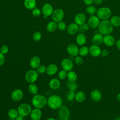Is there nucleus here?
<instances>
[{"mask_svg":"<svg viewBox=\"0 0 120 120\" xmlns=\"http://www.w3.org/2000/svg\"><path fill=\"white\" fill-rule=\"evenodd\" d=\"M47 105L52 109H58L62 106V98L58 95H52L47 99Z\"/></svg>","mask_w":120,"mask_h":120,"instance_id":"nucleus-1","label":"nucleus"},{"mask_svg":"<svg viewBox=\"0 0 120 120\" xmlns=\"http://www.w3.org/2000/svg\"><path fill=\"white\" fill-rule=\"evenodd\" d=\"M113 29L112 25L108 20H102L98 26L99 32L103 36L110 34L112 32Z\"/></svg>","mask_w":120,"mask_h":120,"instance_id":"nucleus-2","label":"nucleus"},{"mask_svg":"<svg viewBox=\"0 0 120 120\" xmlns=\"http://www.w3.org/2000/svg\"><path fill=\"white\" fill-rule=\"evenodd\" d=\"M31 103L35 108L41 109L47 105V99L42 95L36 94L32 97Z\"/></svg>","mask_w":120,"mask_h":120,"instance_id":"nucleus-3","label":"nucleus"},{"mask_svg":"<svg viewBox=\"0 0 120 120\" xmlns=\"http://www.w3.org/2000/svg\"><path fill=\"white\" fill-rule=\"evenodd\" d=\"M97 16L101 20H108L112 15L111 10L107 7H102L97 11Z\"/></svg>","mask_w":120,"mask_h":120,"instance_id":"nucleus-4","label":"nucleus"},{"mask_svg":"<svg viewBox=\"0 0 120 120\" xmlns=\"http://www.w3.org/2000/svg\"><path fill=\"white\" fill-rule=\"evenodd\" d=\"M38 74L37 70L34 69L29 70L25 74V79L30 83H34L38 79Z\"/></svg>","mask_w":120,"mask_h":120,"instance_id":"nucleus-5","label":"nucleus"},{"mask_svg":"<svg viewBox=\"0 0 120 120\" xmlns=\"http://www.w3.org/2000/svg\"><path fill=\"white\" fill-rule=\"evenodd\" d=\"M17 111L19 115L23 117H26L30 114L31 111V106L28 104L24 103L21 104L18 107Z\"/></svg>","mask_w":120,"mask_h":120,"instance_id":"nucleus-6","label":"nucleus"},{"mask_svg":"<svg viewBox=\"0 0 120 120\" xmlns=\"http://www.w3.org/2000/svg\"><path fill=\"white\" fill-rule=\"evenodd\" d=\"M64 16V12L61 8H57L54 10L51 15L52 21L59 22L62 20Z\"/></svg>","mask_w":120,"mask_h":120,"instance_id":"nucleus-7","label":"nucleus"},{"mask_svg":"<svg viewBox=\"0 0 120 120\" xmlns=\"http://www.w3.org/2000/svg\"><path fill=\"white\" fill-rule=\"evenodd\" d=\"M69 115V110L67 106L62 105L59 108V116L60 120H68Z\"/></svg>","mask_w":120,"mask_h":120,"instance_id":"nucleus-8","label":"nucleus"},{"mask_svg":"<svg viewBox=\"0 0 120 120\" xmlns=\"http://www.w3.org/2000/svg\"><path fill=\"white\" fill-rule=\"evenodd\" d=\"M61 66L63 69L68 72L72 70L74 67V64L72 60L69 58H64L60 63Z\"/></svg>","mask_w":120,"mask_h":120,"instance_id":"nucleus-9","label":"nucleus"},{"mask_svg":"<svg viewBox=\"0 0 120 120\" xmlns=\"http://www.w3.org/2000/svg\"><path fill=\"white\" fill-rule=\"evenodd\" d=\"M23 97V91L20 89H16L14 90L11 94V98L14 101L21 100Z\"/></svg>","mask_w":120,"mask_h":120,"instance_id":"nucleus-10","label":"nucleus"},{"mask_svg":"<svg viewBox=\"0 0 120 120\" xmlns=\"http://www.w3.org/2000/svg\"><path fill=\"white\" fill-rule=\"evenodd\" d=\"M79 48L77 45L75 44H69L67 46V52L72 56H76L79 54Z\"/></svg>","mask_w":120,"mask_h":120,"instance_id":"nucleus-11","label":"nucleus"},{"mask_svg":"<svg viewBox=\"0 0 120 120\" xmlns=\"http://www.w3.org/2000/svg\"><path fill=\"white\" fill-rule=\"evenodd\" d=\"M100 19L97 16L95 15H91L88 19V24H89L90 28L91 29H95L98 27Z\"/></svg>","mask_w":120,"mask_h":120,"instance_id":"nucleus-12","label":"nucleus"},{"mask_svg":"<svg viewBox=\"0 0 120 120\" xmlns=\"http://www.w3.org/2000/svg\"><path fill=\"white\" fill-rule=\"evenodd\" d=\"M90 96L91 99L96 102L100 101L102 98V95L101 91L98 89H95L93 90L90 94Z\"/></svg>","mask_w":120,"mask_h":120,"instance_id":"nucleus-13","label":"nucleus"},{"mask_svg":"<svg viewBox=\"0 0 120 120\" xmlns=\"http://www.w3.org/2000/svg\"><path fill=\"white\" fill-rule=\"evenodd\" d=\"M53 11V7L50 3H45L42 8V12L43 14V15L46 17H48L52 15Z\"/></svg>","mask_w":120,"mask_h":120,"instance_id":"nucleus-14","label":"nucleus"},{"mask_svg":"<svg viewBox=\"0 0 120 120\" xmlns=\"http://www.w3.org/2000/svg\"><path fill=\"white\" fill-rule=\"evenodd\" d=\"M101 49L98 45H92L89 47V53L94 57H98L101 55Z\"/></svg>","mask_w":120,"mask_h":120,"instance_id":"nucleus-15","label":"nucleus"},{"mask_svg":"<svg viewBox=\"0 0 120 120\" xmlns=\"http://www.w3.org/2000/svg\"><path fill=\"white\" fill-rule=\"evenodd\" d=\"M86 20V15L82 13L77 14L74 18L75 22L78 25L82 26L85 23Z\"/></svg>","mask_w":120,"mask_h":120,"instance_id":"nucleus-16","label":"nucleus"},{"mask_svg":"<svg viewBox=\"0 0 120 120\" xmlns=\"http://www.w3.org/2000/svg\"><path fill=\"white\" fill-rule=\"evenodd\" d=\"M42 112L41 109L35 108L32 109L30 113V117L31 120H40L42 117Z\"/></svg>","mask_w":120,"mask_h":120,"instance_id":"nucleus-17","label":"nucleus"},{"mask_svg":"<svg viewBox=\"0 0 120 120\" xmlns=\"http://www.w3.org/2000/svg\"><path fill=\"white\" fill-rule=\"evenodd\" d=\"M116 42L115 38L111 35H105L104 37L103 43L107 46H112L115 45Z\"/></svg>","mask_w":120,"mask_h":120,"instance_id":"nucleus-18","label":"nucleus"},{"mask_svg":"<svg viewBox=\"0 0 120 120\" xmlns=\"http://www.w3.org/2000/svg\"><path fill=\"white\" fill-rule=\"evenodd\" d=\"M67 32L70 35H74L76 34L79 31V28L78 25L75 23H71L67 27Z\"/></svg>","mask_w":120,"mask_h":120,"instance_id":"nucleus-19","label":"nucleus"},{"mask_svg":"<svg viewBox=\"0 0 120 120\" xmlns=\"http://www.w3.org/2000/svg\"><path fill=\"white\" fill-rule=\"evenodd\" d=\"M41 64V60L39 57L35 56L32 57L30 61V65L32 69L37 68Z\"/></svg>","mask_w":120,"mask_h":120,"instance_id":"nucleus-20","label":"nucleus"},{"mask_svg":"<svg viewBox=\"0 0 120 120\" xmlns=\"http://www.w3.org/2000/svg\"><path fill=\"white\" fill-rule=\"evenodd\" d=\"M103 36L100 33H97L93 36L92 38V43L93 45H99L103 43Z\"/></svg>","mask_w":120,"mask_h":120,"instance_id":"nucleus-21","label":"nucleus"},{"mask_svg":"<svg viewBox=\"0 0 120 120\" xmlns=\"http://www.w3.org/2000/svg\"><path fill=\"white\" fill-rule=\"evenodd\" d=\"M58 70V68L56 64H51L46 68V72L49 75H55Z\"/></svg>","mask_w":120,"mask_h":120,"instance_id":"nucleus-22","label":"nucleus"},{"mask_svg":"<svg viewBox=\"0 0 120 120\" xmlns=\"http://www.w3.org/2000/svg\"><path fill=\"white\" fill-rule=\"evenodd\" d=\"M49 86L52 90H57L60 86V82L58 78H52L49 81Z\"/></svg>","mask_w":120,"mask_h":120,"instance_id":"nucleus-23","label":"nucleus"},{"mask_svg":"<svg viewBox=\"0 0 120 120\" xmlns=\"http://www.w3.org/2000/svg\"><path fill=\"white\" fill-rule=\"evenodd\" d=\"M87 38L85 35L82 33H80L77 35L76 38V43L81 46H82L86 43Z\"/></svg>","mask_w":120,"mask_h":120,"instance_id":"nucleus-24","label":"nucleus"},{"mask_svg":"<svg viewBox=\"0 0 120 120\" xmlns=\"http://www.w3.org/2000/svg\"><path fill=\"white\" fill-rule=\"evenodd\" d=\"M58 29V23L52 21L49 22L46 25V30L49 32H53Z\"/></svg>","mask_w":120,"mask_h":120,"instance_id":"nucleus-25","label":"nucleus"},{"mask_svg":"<svg viewBox=\"0 0 120 120\" xmlns=\"http://www.w3.org/2000/svg\"><path fill=\"white\" fill-rule=\"evenodd\" d=\"M24 7L29 10H32L36 8V0H24Z\"/></svg>","mask_w":120,"mask_h":120,"instance_id":"nucleus-26","label":"nucleus"},{"mask_svg":"<svg viewBox=\"0 0 120 120\" xmlns=\"http://www.w3.org/2000/svg\"><path fill=\"white\" fill-rule=\"evenodd\" d=\"M75 99L78 103H82L86 99V95L82 91H79L75 93Z\"/></svg>","mask_w":120,"mask_h":120,"instance_id":"nucleus-27","label":"nucleus"},{"mask_svg":"<svg viewBox=\"0 0 120 120\" xmlns=\"http://www.w3.org/2000/svg\"><path fill=\"white\" fill-rule=\"evenodd\" d=\"M67 78L69 81L75 82L77 79V75L75 72L71 70L67 73Z\"/></svg>","mask_w":120,"mask_h":120,"instance_id":"nucleus-28","label":"nucleus"},{"mask_svg":"<svg viewBox=\"0 0 120 120\" xmlns=\"http://www.w3.org/2000/svg\"><path fill=\"white\" fill-rule=\"evenodd\" d=\"M67 85L69 90L75 91L77 90L78 88V85L76 82L68 81L67 83Z\"/></svg>","mask_w":120,"mask_h":120,"instance_id":"nucleus-29","label":"nucleus"},{"mask_svg":"<svg viewBox=\"0 0 120 120\" xmlns=\"http://www.w3.org/2000/svg\"><path fill=\"white\" fill-rule=\"evenodd\" d=\"M28 89L29 92L33 95L37 94L38 92V87L34 83H30L28 86Z\"/></svg>","mask_w":120,"mask_h":120,"instance_id":"nucleus-30","label":"nucleus"},{"mask_svg":"<svg viewBox=\"0 0 120 120\" xmlns=\"http://www.w3.org/2000/svg\"><path fill=\"white\" fill-rule=\"evenodd\" d=\"M110 21L113 26L116 27L120 26V16L117 15H114L111 18Z\"/></svg>","mask_w":120,"mask_h":120,"instance_id":"nucleus-31","label":"nucleus"},{"mask_svg":"<svg viewBox=\"0 0 120 120\" xmlns=\"http://www.w3.org/2000/svg\"><path fill=\"white\" fill-rule=\"evenodd\" d=\"M89 53V48L87 46L82 45L79 49V54L82 57H84L88 54Z\"/></svg>","mask_w":120,"mask_h":120,"instance_id":"nucleus-32","label":"nucleus"},{"mask_svg":"<svg viewBox=\"0 0 120 120\" xmlns=\"http://www.w3.org/2000/svg\"><path fill=\"white\" fill-rule=\"evenodd\" d=\"M8 115L9 118L15 119L19 115V113L17 110L15 109L12 108L8 110Z\"/></svg>","mask_w":120,"mask_h":120,"instance_id":"nucleus-33","label":"nucleus"},{"mask_svg":"<svg viewBox=\"0 0 120 120\" xmlns=\"http://www.w3.org/2000/svg\"><path fill=\"white\" fill-rule=\"evenodd\" d=\"M75 91L69 90L66 94L67 99L68 101H72L75 99Z\"/></svg>","mask_w":120,"mask_h":120,"instance_id":"nucleus-34","label":"nucleus"},{"mask_svg":"<svg viewBox=\"0 0 120 120\" xmlns=\"http://www.w3.org/2000/svg\"><path fill=\"white\" fill-rule=\"evenodd\" d=\"M86 12L89 14H90L92 15H93L97 12V11L96 8L92 5L88 6L86 8Z\"/></svg>","mask_w":120,"mask_h":120,"instance_id":"nucleus-35","label":"nucleus"},{"mask_svg":"<svg viewBox=\"0 0 120 120\" xmlns=\"http://www.w3.org/2000/svg\"><path fill=\"white\" fill-rule=\"evenodd\" d=\"M41 38H42L41 33L39 31H37L35 32L32 36L33 39L35 41H37V42L40 40V39H41Z\"/></svg>","mask_w":120,"mask_h":120,"instance_id":"nucleus-36","label":"nucleus"},{"mask_svg":"<svg viewBox=\"0 0 120 120\" xmlns=\"http://www.w3.org/2000/svg\"><path fill=\"white\" fill-rule=\"evenodd\" d=\"M67 71H65L64 69H62L59 71L58 73V78L60 80L65 79L66 77H67Z\"/></svg>","mask_w":120,"mask_h":120,"instance_id":"nucleus-37","label":"nucleus"},{"mask_svg":"<svg viewBox=\"0 0 120 120\" xmlns=\"http://www.w3.org/2000/svg\"><path fill=\"white\" fill-rule=\"evenodd\" d=\"M58 28L61 31L65 30L67 28V24L63 21H60L58 22Z\"/></svg>","mask_w":120,"mask_h":120,"instance_id":"nucleus-38","label":"nucleus"},{"mask_svg":"<svg viewBox=\"0 0 120 120\" xmlns=\"http://www.w3.org/2000/svg\"><path fill=\"white\" fill-rule=\"evenodd\" d=\"M74 61L75 63L78 66H81L83 62V60L81 56H76L75 57Z\"/></svg>","mask_w":120,"mask_h":120,"instance_id":"nucleus-39","label":"nucleus"},{"mask_svg":"<svg viewBox=\"0 0 120 120\" xmlns=\"http://www.w3.org/2000/svg\"><path fill=\"white\" fill-rule=\"evenodd\" d=\"M46 67L44 65H40L37 69V71L38 74H42L45 73L46 71Z\"/></svg>","mask_w":120,"mask_h":120,"instance_id":"nucleus-40","label":"nucleus"},{"mask_svg":"<svg viewBox=\"0 0 120 120\" xmlns=\"http://www.w3.org/2000/svg\"><path fill=\"white\" fill-rule=\"evenodd\" d=\"M41 14V11L38 8H35L32 9V14L35 17H38Z\"/></svg>","mask_w":120,"mask_h":120,"instance_id":"nucleus-41","label":"nucleus"},{"mask_svg":"<svg viewBox=\"0 0 120 120\" xmlns=\"http://www.w3.org/2000/svg\"><path fill=\"white\" fill-rule=\"evenodd\" d=\"M9 51L8 47L6 45H3L0 48V52L3 54H7Z\"/></svg>","mask_w":120,"mask_h":120,"instance_id":"nucleus-42","label":"nucleus"},{"mask_svg":"<svg viewBox=\"0 0 120 120\" xmlns=\"http://www.w3.org/2000/svg\"><path fill=\"white\" fill-rule=\"evenodd\" d=\"M5 62V57L4 54L0 52V66L3 65Z\"/></svg>","mask_w":120,"mask_h":120,"instance_id":"nucleus-43","label":"nucleus"},{"mask_svg":"<svg viewBox=\"0 0 120 120\" xmlns=\"http://www.w3.org/2000/svg\"><path fill=\"white\" fill-rule=\"evenodd\" d=\"M108 54H109V51H108V50L105 49H104L101 50V55L103 57H106L108 55Z\"/></svg>","mask_w":120,"mask_h":120,"instance_id":"nucleus-44","label":"nucleus"},{"mask_svg":"<svg viewBox=\"0 0 120 120\" xmlns=\"http://www.w3.org/2000/svg\"><path fill=\"white\" fill-rule=\"evenodd\" d=\"M83 1L87 6L91 5L93 3V0H83Z\"/></svg>","mask_w":120,"mask_h":120,"instance_id":"nucleus-45","label":"nucleus"},{"mask_svg":"<svg viewBox=\"0 0 120 120\" xmlns=\"http://www.w3.org/2000/svg\"><path fill=\"white\" fill-rule=\"evenodd\" d=\"M81 26H82V29L84 30H88L90 28V26H89V24L88 23H84Z\"/></svg>","mask_w":120,"mask_h":120,"instance_id":"nucleus-46","label":"nucleus"},{"mask_svg":"<svg viewBox=\"0 0 120 120\" xmlns=\"http://www.w3.org/2000/svg\"><path fill=\"white\" fill-rule=\"evenodd\" d=\"M103 2V0H93V3L98 5H101Z\"/></svg>","mask_w":120,"mask_h":120,"instance_id":"nucleus-47","label":"nucleus"},{"mask_svg":"<svg viewBox=\"0 0 120 120\" xmlns=\"http://www.w3.org/2000/svg\"><path fill=\"white\" fill-rule=\"evenodd\" d=\"M115 45H116V47H117V48L120 50V39H118L117 40L116 42H115Z\"/></svg>","mask_w":120,"mask_h":120,"instance_id":"nucleus-48","label":"nucleus"},{"mask_svg":"<svg viewBox=\"0 0 120 120\" xmlns=\"http://www.w3.org/2000/svg\"><path fill=\"white\" fill-rule=\"evenodd\" d=\"M15 120H24V117L20 115H18L17 117L15 119Z\"/></svg>","mask_w":120,"mask_h":120,"instance_id":"nucleus-49","label":"nucleus"},{"mask_svg":"<svg viewBox=\"0 0 120 120\" xmlns=\"http://www.w3.org/2000/svg\"><path fill=\"white\" fill-rule=\"evenodd\" d=\"M116 98L119 101H120V92L119 93L117 96H116Z\"/></svg>","mask_w":120,"mask_h":120,"instance_id":"nucleus-50","label":"nucleus"},{"mask_svg":"<svg viewBox=\"0 0 120 120\" xmlns=\"http://www.w3.org/2000/svg\"><path fill=\"white\" fill-rule=\"evenodd\" d=\"M46 120H55V119H54V118H48V119H47Z\"/></svg>","mask_w":120,"mask_h":120,"instance_id":"nucleus-51","label":"nucleus"},{"mask_svg":"<svg viewBox=\"0 0 120 120\" xmlns=\"http://www.w3.org/2000/svg\"><path fill=\"white\" fill-rule=\"evenodd\" d=\"M115 120H120V117H118V118H117Z\"/></svg>","mask_w":120,"mask_h":120,"instance_id":"nucleus-52","label":"nucleus"},{"mask_svg":"<svg viewBox=\"0 0 120 120\" xmlns=\"http://www.w3.org/2000/svg\"></svg>","mask_w":120,"mask_h":120,"instance_id":"nucleus-53","label":"nucleus"}]
</instances>
